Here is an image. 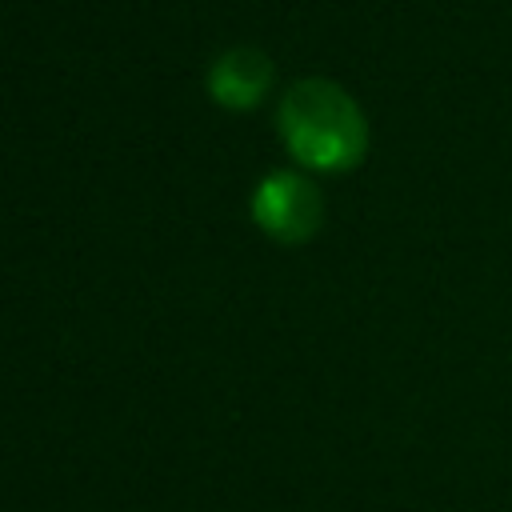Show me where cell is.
Masks as SVG:
<instances>
[{
  "label": "cell",
  "mask_w": 512,
  "mask_h": 512,
  "mask_svg": "<svg viewBox=\"0 0 512 512\" xmlns=\"http://www.w3.org/2000/svg\"><path fill=\"white\" fill-rule=\"evenodd\" d=\"M276 128L288 152L320 172H344L356 168L368 152V116L356 104V96L328 80V76H304L288 84L276 108Z\"/></svg>",
  "instance_id": "cell-1"
},
{
  "label": "cell",
  "mask_w": 512,
  "mask_h": 512,
  "mask_svg": "<svg viewBox=\"0 0 512 512\" xmlns=\"http://www.w3.org/2000/svg\"><path fill=\"white\" fill-rule=\"evenodd\" d=\"M276 80V64L268 52L252 44L224 48L208 68V92L224 108H252Z\"/></svg>",
  "instance_id": "cell-3"
},
{
  "label": "cell",
  "mask_w": 512,
  "mask_h": 512,
  "mask_svg": "<svg viewBox=\"0 0 512 512\" xmlns=\"http://www.w3.org/2000/svg\"><path fill=\"white\" fill-rule=\"evenodd\" d=\"M252 220L268 236H276L284 244H296V240H308L320 228L324 196H320V188L304 172L276 168L252 192Z\"/></svg>",
  "instance_id": "cell-2"
}]
</instances>
